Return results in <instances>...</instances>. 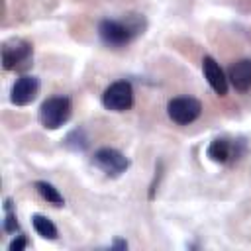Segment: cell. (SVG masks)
<instances>
[{"label": "cell", "instance_id": "cell-10", "mask_svg": "<svg viewBox=\"0 0 251 251\" xmlns=\"http://www.w3.org/2000/svg\"><path fill=\"white\" fill-rule=\"evenodd\" d=\"M206 153H208L210 161H214V163H227L231 157H237L239 155L235 143H231L229 139H224V137L214 139L208 145V151Z\"/></svg>", "mask_w": 251, "mask_h": 251}, {"label": "cell", "instance_id": "cell-15", "mask_svg": "<svg viewBox=\"0 0 251 251\" xmlns=\"http://www.w3.org/2000/svg\"><path fill=\"white\" fill-rule=\"evenodd\" d=\"M25 247H27V237H25V235H16V237L10 241V245H8L10 251H24Z\"/></svg>", "mask_w": 251, "mask_h": 251}, {"label": "cell", "instance_id": "cell-3", "mask_svg": "<svg viewBox=\"0 0 251 251\" xmlns=\"http://www.w3.org/2000/svg\"><path fill=\"white\" fill-rule=\"evenodd\" d=\"M33 47L29 41L12 37L2 45V67L6 71H25L31 65Z\"/></svg>", "mask_w": 251, "mask_h": 251}, {"label": "cell", "instance_id": "cell-11", "mask_svg": "<svg viewBox=\"0 0 251 251\" xmlns=\"http://www.w3.org/2000/svg\"><path fill=\"white\" fill-rule=\"evenodd\" d=\"M31 226H33V229L37 231V235H41L43 239H57V235H59L57 226H55L47 216L33 214V216H31Z\"/></svg>", "mask_w": 251, "mask_h": 251}, {"label": "cell", "instance_id": "cell-14", "mask_svg": "<svg viewBox=\"0 0 251 251\" xmlns=\"http://www.w3.org/2000/svg\"><path fill=\"white\" fill-rule=\"evenodd\" d=\"M20 227L18 224V218H16V212H14V204L10 198L4 200V231L6 233H16Z\"/></svg>", "mask_w": 251, "mask_h": 251}, {"label": "cell", "instance_id": "cell-6", "mask_svg": "<svg viewBox=\"0 0 251 251\" xmlns=\"http://www.w3.org/2000/svg\"><path fill=\"white\" fill-rule=\"evenodd\" d=\"M167 114L175 124L188 126V124H192V122H196L200 118L202 104H200V100H196L192 96H176V98L169 100Z\"/></svg>", "mask_w": 251, "mask_h": 251}, {"label": "cell", "instance_id": "cell-5", "mask_svg": "<svg viewBox=\"0 0 251 251\" xmlns=\"http://www.w3.org/2000/svg\"><path fill=\"white\" fill-rule=\"evenodd\" d=\"M92 165L96 169H100L106 176L116 178V176H120V175H124L127 171L129 159L122 151H118L114 147H100L92 157Z\"/></svg>", "mask_w": 251, "mask_h": 251}, {"label": "cell", "instance_id": "cell-12", "mask_svg": "<svg viewBox=\"0 0 251 251\" xmlns=\"http://www.w3.org/2000/svg\"><path fill=\"white\" fill-rule=\"evenodd\" d=\"M33 186H35V190L41 194V198L47 200L49 204H53V206H63V204H65L63 194H61L51 182H47V180H37Z\"/></svg>", "mask_w": 251, "mask_h": 251}, {"label": "cell", "instance_id": "cell-8", "mask_svg": "<svg viewBox=\"0 0 251 251\" xmlns=\"http://www.w3.org/2000/svg\"><path fill=\"white\" fill-rule=\"evenodd\" d=\"M202 73H204V78L208 80L210 88L218 94V96H226L227 94V76L224 75L222 67L218 65V61L210 55H206L202 59Z\"/></svg>", "mask_w": 251, "mask_h": 251}, {"label": "cell", "instance_id": "cell-9", "mask_svg": "<svg viewBox=\"0 0 251 251\" xmlns=\"http://www.w3.org/2000/svg\"><path fill=\"white\" fill-rule=\"evenodd\" d=\"M227 82L237 92H247L251 88V59H239L227 69Z\"/></svg>", "mask_w": 251, "mask_h": 251}, {"label": "cell", "instance_id": "cell-2", "mask_svg": "<svg viewBox=\"0 0 251 251\" xmlns=\"http://www.w3.org/2000/svg\"><path fill=\"white\" fill-rule=\"evenodd\" d=\"M73 106L67 96H51L39 106V124L45 129H59L71 118Z\"/></svg>", "mask_w": 251, "mask_h": 251}, {"label": "cell", "instance_id": "cell-7", "mask_svg": "<svg viewBox=\"0 0 251 251\" xmlns=\"http://www.w3.org/2000/svg\"><path fill=\"white\" fill-rule=\"evenodd\" d=\"M37 92H39V78L33 75H24L12 84L10 102L16 106H27L37 98Z\"/></svg>", "mask_w": 251, "mask_h": 251}, {"label": "cell", "instance_id": "cell-4", "mask_svg": "<svg viewBox=\"0 0 251 251\" xmlns=\"http://www.w3.org/2000/svg\"><path fill=\"white\" fill-rule=\"evenodd\" d=\"M102 106L110 112H126L133 106V86L129 80H116L102 92Z\"/></svg>", "mask_w": 251, "mask_h": 251}, {"label": "cell", "instance_id": "cell-16", "mask_svg": "<svg viewBox=\"0 0 251 251\" xmlns=\"http://www.w3.org/2000/svg\"><path fill=\"white\" fill-rule=\"evenodd\" d=\"M112 247H114V249H127V241H124V239H116V241L112 243Z\"/></svg>", "mask_w": 251, "mask_h": 251}, {"label": "cell", "instance_id": "cell-1", "mask_svg": "<svg viewBox=\"0 0 251 251\" xmlns=\"http://www.w3.org/2000/svg\"><path fill=\"white\" fill-rule=\"evenodd\" d=\"M145 29V20L137 14L127 16L126 20H102L98 24L100 39L110 47H124L133 41Z\"/></svg>", "mask_w": 251, "mask_h": 251}, {"label": "cell", "instance_id": "cell-13", "mask_svg": "<svg viewBox=\"0 0 251 251\" xmlns=\"http://www.w3.org/2000/svg\"><path fill=\"white\" fill-rule=\"evenodd\" d=\"M63 145H65L67 149H71V151H84V149L88 147V137H86L84 129L78 127V129H73V131L65 137Z\"/></svg>", "mask_w": 251, "mask_h": 251}]
</instances>
